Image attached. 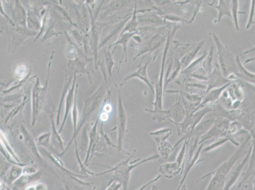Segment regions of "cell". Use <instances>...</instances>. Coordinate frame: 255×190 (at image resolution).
Segmentation results:
<instances>
[{
    "label": "cell",
    "mask_w": 255,
    "mask_h": 190,
    "mask_svg": "<svg viewBox=\"0 0 255 190\" xmlns=\"http://www.w3.org/2000/svg\"><path fill=\"white\" fill-rule=\"evenodd\" d=\"M159 158L158 154H154L147 158L141 159H136L131 161V157L128 159L123 160V161L114 167L113 168H110V170L106 171L105 172L101 173L95 175L94 177L97 176L105 175L106 174L113 173V180L117 181L122 185L124 190H129V183L130 180L131 173L137 167L142 165L147 162L156 161Z\"/></svg>",
    "instance_id": "obj_1"
},
{
    "label": "cell",
    "mask_w": 255,
    "mask_h": 190,
    "mask_svg": "<svg viewBox=\"0 0 255 190\" xmlns=\"http://www.w3.org/2000/svg\"><path fill=\"white\" fill-rule=\"evenodd\" d=\"M180 25L173 24V25H169L168 28V37L164 45L163 57H162L161 72L159 73V78L157 81L156 87H155V101L152 103L154 106V109L150 110L145 108V110L148 112L153 113L159 112L163 109V96H164V69H165V65L166 61L167 55H168L169 48L171 43V39L175 36L176 32L180 29Z\"/></svg>",
    "instance_id": "obj_2"
},
{
    "label": "cell",
    "mask_w": 255,
    "mask_h": 190,
    "mask_svg": "<svg viewBox=\"0 0 255 190\" xmlns=\"http://www.w3.org/2000/svg\"><path fill=\"white\" fill-rule=\"evenodd\" d=\"M241 152H242V147L238 149L231 157H229L228 160L224 162L222 165H220L215 171L208 174V175L203 176L201 178L200 180H202L205 178L209 177V176L212 177L205 190H224L227 176H228L234 166L237 163L239 159L240 158Z\"/></svg>",
    "instance_id": "obj_3"
},
{
    "label": "cell",
    "mask_w": 255,
    "mask_h": 190,
    "mask_svg": "<svg viewBox=\"0 0 255 190\" xmlns=\"http://www.w3.org/2000/svg\"><path fill=\"white\" fill-rule=\"evenodd\" d=\"M212 36L217 46L219 66L222 74L227 78L231 75H235L238 73L239 69L233 55L229 48L222 43L216 34L212 32Z\"/></svg>",
    "instance_id": "obj_4"
},
{
    "label": "cell",
    "mask_w": 255,
    "mask_h": 190,
    "mask_svg": "<svg viewBox=\"0 0 255 190\" xmlns=\"http://www.w3.org/2000/svg\"><path fill=\"white\" fill-rule=\"evenodd\" d=\"M154 115L153 120L161 123L164 120H168L171 123L177 127L182 123L186 115L184 104L181 102L180 98L177 97V101L173 106H171L168 110H162L159 112L152 113Z\"/></svg>",
    "instance_id": "obj_5"
},
{
    "label": "cell",
    "mask_w": 255,
    "mask_h": 190,
    "mask_svg": "<svg viewBox=\"0 0 255 190\" xmlns=\"http://www.w3.org/2000/svg\"><path fill=\"white\" fill-rule=\"evenodd\" d=\"M189 141L185 140L183 143L182 148L178 152L175 161L168 162L159 166V171L167 179H171L178 175H182L184 172L185 158H186L187 145Z\"/></svg>",
    "instance_id": "obj_6"
},
{
    "label": "cell",
    "mask_w": 255,
    "mask_h": 190,
    "mask_svg": "<svg viewBox=\"0 0 255 190\" xmlns=\"http://www.w3.org/2000/svg\"><path fill=\"white\" fill-rule=\"evenodd\" d=\"M169 25L161 27V28L159 29L158 32H157L156 33L149 39L147 43H145L143 46H140L138 52H136V56L134 60L136 59V58L143 54L149 55L154 53V54H155L154 60H155L160 50L163 47L164 43H166V42L167 37H168V32H167L166 34H164L163 31Z\"/></svg>",
    "instance_id": "obj_7"
},
{
    "label": "cell",
    "mask_w": 255,
    "mask_h": 190,
    "mask_svg": "<svg viewBox=\"0 0 255 190\" xmlns=\"http://www.w3.org/2000/svg\"><path fill=\"white\" fill-rule=\"evenodd\" d=\"M171 134L172 129L169 127L160 129L150 133V135L152 136L156 141L159 157H161L163 159H168L175 149V147L167 140L170 137Z\"/></svg>",
    "instance_id": "obj_8"
},
{
    "label": "cell",
    "mask_w": 255,
    "mask_h": 190,
    "mask_svg": "<svg viewBox=\"0 0 255 190\" xmlns=\"http://www.w3.org/2000/svg\"><path fill=\"white\" fill-rule=\"evenodd\" d=\"M105 88L104 82L102 83L101 87L97 90V92L89 98L85 99L84 109L83 111V118L80 125L78 126L75 141H77L76 138H77L78 134L80 133L83 125L87 122L92 112H94L101 104L102 99H103L104 95H105Z\"/></svg>",
    "instance_id": "obj_9"
},
{
    "label": "cell",
    "mask_w": 255,
    "mask_h": 190,
    "mask_svg": "<svg viewBox=\"0 0 255 190\" xmlns=\"http://www.w3.org/2000/svg\"><path fill=\"white\" fill-rule=\"evenodd\" d=\"M231 122L225 117H217L211 128L199 139V146L211 139L226 137Z\"/></svg>",
    "instance_id": "obj_10"
},
{
    "label": "cell",
    "mask_w": 255,
    "mask_h": 190,
    "mask_svg": "<svg viewBox=\"0 0 255 190\" xmlns=\"http://www.w3.org/2000/svg\"><path fill=\"white\" fill-rule=\"evenodd\" d=\"M51 61H50L49 66H48V78L46 83L43 87H40V83L38 78H37L36 83L32 90V127L35 126L38 117L39 110L41 109V105H42L43 99L45 98V91L47 89L48 81H49L50 70L51 66Z\"/></svg>",
    "instance_id": "obj_11"
},
{
    "label": "cell",
    "mask_w": 255,
    "mask_h": 190,
    "mask_svg": "<svg viewBox=\"0 0 255 190\" xmlns=\"http://www.w3.org/2000/svg\"><path fill=\"white\" fill-rule=\"evenodd\" d=\"M118 151H124V141L127 132V116L123 103L122 95L120 91L118 93Z\"/></svg>",
    "instance_id": "obj_12"
},
{
    "label": "cell",
    "mask_w": 255,
    "mask_h": 190,
    "mask_svg": "<svg viewBox=\"0 0 255 190\" xmlns=\"http://www.w3.org/2000/svg\"><path fill=\"white\" fill-rule=\"evenodd\" d=\"M233 82H234V81L224 77L221 70H220L219 64L217 63L212 73L208 76V80L206 81V87H207V88H206L205 91V96L211 90L215 89V88H221L225 85L229 84V83Z\"/></svg>",
    "instance_id": "obj_13"
},
{
    "label": "cell",
    "mask_w": 255,
    "mask_h": 190,
    "mask_svg": "<svg viewBox=\"0 0 255 190\" xmlns=\"http://www.w3.org/2000/svg\"><path fill=\"white\" fill-rule=\"evenodd\" d=\"M43 173L38 171L32 175H24L20 176L17 180H16L11 188L12 190H25L29 187L32 186L36 183H38L41 179Z\"/></svg>",
    "instance_id": "obj_14"
},
{
    "label": "cell",
    "mask_w": 255,
    "mask_h": 190,
    "mask_svg": "<svg viewBox=\"0 0 255 190\" xmlns=\"http://www.w3.org/2000/svg\"><path fill=\"white\" fill-rule=\"evenodd\" d=\"M153 11H154V12H152V11H149V12L138 16L137 17L138 24L139 23L145 24L149 25V27H156V28L157 27L166 26V25L170 24V23L165 21L164 18L159 17V15H162L161 13L155 10Z\"/></svg>",
    "instance_id": "obj_15"
},
{
    "label": "cell",
    "mask_w": 255,
    "mask_h": 190,
    "mask_svg": "<svg viewBox=\"0 0 255 190\" xmlns=\"http://www.w3.org/2000/svg\"><path fill=\"white\" fill-rule=\"evenodd\" d=\"M152 57H150L149 60L146 62L145 65L143 66H139L137 70L134 73L129 74L127 77L125 78L124 80V82L128 80H131L132 78H138L139 80L143 81L145 83V84L148 86V87L151 90L153 94H155V88L153 87V85L150 83L149 78L148 77L147 70L148 65L149 64L150 61H151Z\"/></svg>",
    "instance_id": "obj_16"
},
{
    "label": "cell",
    "mask_w": 255,
    "mask_h": 190,
    "mask_svg": "<svg viewBox=\"0 0 255 190\" xmlns=\"http://www.w3.org/2000/svg\"><path fill=\"white\" fill-rule=\"evenodd\" d=\"M20 131H21L22 135L24 138V142L27 147H28L30 151L32 153V154L35 156L36 158L38 160L41 164H43V166L46 167V162L44 161L42 156L39 152L37 145L36 144L35 141L34 139L32 138L31 134L29 133V131L27 130L25 126L22 125L20 126Z\"/></svg>",
    "instance_id": "obj_17"
},
{
    "label": "cell",
    "mask_w": 255,
    "mask_h": 190,
    "mask_svg": "<svg viewBox=\"0 0 255 190\" xmlns=\"http://www.w3.org/2000/svg\"><path fill=\"white\" fill-rule=\"evenodd\" d=\"M76 81V72H75V74H74L73 85H72L71 89L69 90L68 94L66 96V107H65L64 119L63 121H62L61 126L60 127L59 130L58 131L60 134L61 133L62 131L63 130L65 123H66V122L67 118L68 117L69 113L70 112V111L72 109V107H73V106H74V102H75V98Z\"/></svg>",
    "instance_id": "obj_18"
},
{
    "label": "cell",
    "mask_w": 255,
    "mask_h": 190,
    "mask_svg": "<svg viewBox=\"0 0 255 190\" xmlns=\"http://www.w3.org/2000/svg\"><path fill=\"white\" fill-rule=\"evenodd\" d=\"M218 4L213 3H208V5L212 6V7L217 9L218 10V17L216 23L215 24H220L221 22L222 17L224 16H227L231 19H233L231 12V1L230 0H220L218 1Z\"/></svg>",
    "instance_id": "obj_19"
},
{
    "label": "cell",
    "mask_w": 255,
    "mask_h": 190,
    "mask_svg": "<svg viewBox=\"0 0 255 190\" xmlns=\"http://www.w3.org/2000/svg\"><path fill=\"white\" fill-rule=\"evenodd\" d=\"M233 83L234 82L230 83L221 88H215V89L211 90V91L208 92V94H206L205 96H204L201 105L197 108L196 112L200 110L201 108L205 107V106L208 105V103L213 104V103L215 102V101L220 98V96L223 94L224 90L227 89V88Z\"/></svg>",
    "instance_id": "obj_20"
},
{
    "label": "cell",
    "mask_w": 255,
    "mask_h": 190,
    "mask_svg": "<svg viewBox=\"0 0 255 190\" xmlns=\"http://www.w3.org/2000/svg\"><path fill=\"white\" fill-rule=\"evenodd\" d=\"M99 119L96 120V123L94 124V126L92 127L91 130L90 132L89 135V148H88L87 155H86L84 164L85 166H89L90 161L94 154L95 150L96 148V141H97V126H98Z\"/></svg>",
    "instance_id": "obj_21"
},
{
    "label": "cell",
    "mask_w": 255,
    "mask_h": 190,
    "mask_svg": "<svg viewBox=\"0 0 255 190\" xmlns=\"http://www.w3.org/2000/svg\"><path fill=\"white\" fill-rule=\"evenodd\" d=\"M138 31L135 32H126L124 34H122L119 40H118L117 42L115 43L111 44L110 45L111 47L113 46L121 45L123 46V56L122 57V59H121L119 65L117 67L118 69V74H119L120 70L121 65H122L123 61H124V58H125V63H127V46L128 45V43L129 40H130L132 37L138 34Z\"/></svg>",
    "instance_id": "obj_22"
},
{
    "label": "cell",
    "mask_w": 255,
    "mask_h": 190,
    "mask_svg": "<svg viewBox=\"0 0 255 190\" xmlns=\"http://www.w3.org/2000/svg\"><path fill=\"white\" fill-rule=\"evenodd\" d=\"M205 41H202L201 42L197 44L195 47L192 48L191 50L185 53L184 56L182 57V59L180 60V63L182 64V71L186 69L187 67H189L194 61L197 55L202 49L203 46L205 45Z\"/></svg>",
    "instance_id": "obj_23"
},
{
    "label": "cell",
    "mask_w": 255,
    "mask_h": 190,
    "mask_svg": "<svg viewBox=\"0 0 255 190\" xmlns=\"http://www.w3.org/2000/svg\"><path fill=\"white\" fill-rule=\"evenodd\" d=\"M245 161L241 162L240 164H236L232 169L230 173L227 176L226 184L223 190H230L231 188L234 186V183L238 179L239 176L240 175L241 169H243V166L245 165Z\"/></svg>",
    "instance_id": "obj_24"
},
{
    "label": "cell",
    "mask_w": 255,
    "mask_h": 190,
    "mask_svg": "<svg viewBox=\"0 0 255 190\" xmlns=\"http://www.w3.org/2000/svg\"><path fill=\"white\" fill-rule=\"evenodd\" d=\"M23 166L13 165L8 171L4 180L6 186L10 187L22 175Z\"/></svg>",
    "instance_id": "obj_25"
},
{
    "label": "cell",
    "mask_w": 255,
    "mask_h": 190,
    "mask_svg": "<svg viewBox=\"0 0 255 190\" xmlns=\"http://www.w3.org/2000/svg\"><path fill=\"white\" fill-rule=\"evenodd\" d=\"M137 3L135 1V6H134V10L133 13H132V17L130 19L128 20V22H127L126 26L125 27V29L123 30L122 34L126 33V32H137V27L138 25L137 16Z\"/></svg>",
    "instance_id": "obj_26"
},
{
    "label": "cell",
    "mask_w": 255,
    "mask_h": 190,
    "mask_svg": "<svg viewBox=\"0 0 255 190\" xmlns=\"http://www.w3.org/2000/svg\"><path fill=\"white\" fill-rule=\"evenodd\" d=\"M51 122H52V132H51V136H52V141L53 145L57 148H59L62 152L64 151L63 140L60 135L59 131H57L56 127L53 122V118L50 117ZM61 152V153H62Z\"/></svg>",
    "instance_id": "obj_27"
},
{
    "label": "cell",
    "mask_w": 255,
    "mask_h": 190,
    "mask_svg": "<svg viewBox=\"0 0 255 190\" xmlns=\"http://www.w3.org/2000/svg\"><path fill=\"white\" fill-rule=\"evenodd\" d=\"M1 146L3 147L4 149H5L6 151L12 157V158L15 160L16 162H17L18 164H20L23 166H27V164H24L22 163L21 161H20L19 158H18V155L16 154L14 150H13L12 147H11L10 143H9L8 141L7 140V138H6V136H4L3 132L1 131Z\"/></svg>",
    "instance_id": "obj_28"
},
{
    "label": "cell",
    "mask_w": 255,
    "mask_h": 190,
    "mask_svg": "<svg viewBox=\"0 0 255 190\" xmlns=\"http://www.w3.org/2000/svg\"><path fill=\"white\" fill-rule=\"evenodd\" d=\"M73 78H74V75H71L67 76L66 74V80H65V84L64 86L63 91H62V95L61 97V99H60L59 108H58L57 111V122L56 124L57 126H59L60 124V110H61L62 103H63L64 99L65 98V96H66V94L68 93V90H69V86H70L72 81H73Z\"/></svg>",
    "instance_id": "obj_29"
},
{
    "label": "cell",
    "mask_w": 255,
    "mask_h": 190,
    "mask_svg": "<svg viewBox=\"0 0 255 190\" xmlns=\"http://www.w3.org/2000/svg\"><path fill=\"white\" fill-rule=\"evenodd\" d=\"M213 52H214V46H211L209 52L206 55L205 59H204L202 63V68L207 76L212 73V62Z\"/></svg>",
    "instance_id": "obj_30"
},
{
    "label": "cell",
    "mask_w": 255,
    "mask_h": 190,
    "mask_svg": "<svg viewBox=\"0 0 255 190\" xmlns=\"http://www.w3.org/2000/svg\"><path fill=\"white\" fill-rule=\"evenodd\" d=\"M230 141L231 143H233L234 145L238 146V143L235 141V139L231 137V136H227L226 137L218 139L216 142L213 143L212 145L209 147H206L204 150V152H208L212 151V150L215 149V148H219L220 146L224 145L227 141Z\"/></svg>",
    "instance_id": "obj_31"
},
{
    "label": "cell",
    "mask_w": 255,
    "mask_h": 190,
    "mask_svg": "<svg viewBox=\"0 0 255 190\" xmlns=\"http://www.w3.org/2000/svg\"><path fill=\"white\" fill-rule=\"evenodd\" d=\"M111 46H110L108 49L106 50L105 52H104V55H105L106 64L109 74H110L111 78H112L114 84H115L116 87H117V84H116L115 80H114V78L112 75V69L114 65V61L113 59V53H111Z\"/></svg>",
    "instance_id": "obj_32"
},
{
    "label": "cell",
    "mask_w": 255,
    "mask_h": 190,
    "mask_svg": "<svg viewBox=\"0 0 255 190\" xmlns=\"http://www.w3.org/2000/svg\"><path fill=\"white\" fill-rule=\"evenodd\" d=\"M231 12L234 27L237 31H240V27L238 21V13L240 11H239V1L238 0L231 1Z\"/></svg>",
    "instance_id": "obj_33"
},
{
    "label": "cell",
    "mask_w": 255,
    "mask_h": 190,
    "mask_svg": "<svg viewBox=\"0 0 255 190\" xmlns=\"http://www.w3.org/2000/svg\"><path fill=\"white\" fill-rule=\"evenodd\" d=\"M51 137V132L45 134H41L38 138V144L41 146L45 149H47L50 145V140Z\"/></svg>",
    "instance_id": "obj_34"
},
{
    "label": "cell",
    "mask_w": 255,
    "mask_h": 190,
    "mask_svg": "<svg viewBox=\"0 0 255 190\" xmlns=\"http://www.w3.org/2000/svg\"><path fill=\"white\" fill-rule=\"evenodd\" d=\"M164 20L168 23L172 22L177 24L178 22L180 23H185V24H190L189 20L185 19L184 18L180 17L179 16L173 15V14H168L164 16Z\"/></svg>",
    "instance_id": "obj_35"
},
{
    "label": "cell",
    "mask_w": 255,
    "mask_h": 190,
    "mask_svg": "<svg viewBox=\"0 0 255 190\" xmlns=\"http://www.w3.org/2000/svg\"><path fill=\"white\" fill-rule=\"evenodd\" d=\"M87 129V127H85L84 128H83L82 132V140H81V148H82V150H84L85 147H87V148H89L88 142H89V138H88L87 129Z\"/></svg>",
    "instance_id": "obj_36"
},
{
    "label": "cell",
    "mask_w": 255,
    "mask_h": 190,
    "mask_svg": "<svg viewBox=\"0 0 255 190\" xmlns=\"http://www.w3.org/2000/svg\"><path fill=\"white\" fill-rule=\"evenodd\" d=\"M122 188V185L120 183L111 180L106 190H120Z\"/></svg>",
    "instance_id": "obj_37"
},
{
    "label": "cell",
    "mask_w": 255,
    "mask_h": 190,
    "mask_svg": "<svg viewBox=\"0 0 255 190\" xmlns=\"http://www.w3.org/2000/svg\"><path fill=\"white\" fill-rule=\"evenodd\" d=\"M25 190H47V187L43 183H37Z\"/></svg>",
    "instance_id": "obj_38"
},
{
    "label": "cell",
    "mask_w": 255,
    "mask_h": 190,
    "mask_svg": "<svg viewBox=\"0 0 255 190\" xmlns=\"http://www.w3.org/2000/svg\"><path fill=\"white\" fill-rule=\"evenodd\" d=\"M161 175L156 176V177L154 178V179L150 180V182L146 183L145 185H143V186L140 188V189L136 190H145L146 189H147L148 187L151 186L152 185L158 182V181L161 179Z\"/></svg>",
    "instance_id": "obj_39"
},
{
    "label": "cell",
    "mask_w": 255,
    "mask_h": 190,
    "mask_svg": "<svg viewBox=\"0 0 255 190\" xmlns=\"http://www.w3.org/2000/svg\"><path fill=\"white\" fill-rule=\"evenodd\" d=\"M38 171L32 166H25L23 167V174L24 175H32V174L38 172Z\"/></svg>",
    "instance_id": "obj_40"
},
{
    "label": "cell",
    "mask_w": 255,
    "mask_h": 190,
    "mask_svg": "<svg viewBox=\"0 0 255 190\" xmlns=\"http://www.w3.org/2000/svg\"><path fill=\"white\" fill-rule=\"evenodd\" d=\"M31 69H30L29 73H28V74H27V76H25V77L24 79H23L22 81H20V82L18 83V84L17 86H15V87L11 88L10 89L7 90V91H6H6L3 92L4 94H6V93H8L11 91H13V90H14L15 89H18V88H19L20 86H22L23 85V83H24L25 82V81H26L27 79H28L29 76H30V74H31Z\"/></svg>",
    "instance_id": "obj_41"
},
{
    "label": "cell",
    "mask_w": 255,
    "mask_h": 190,
    "mask_svg": "<svg viewBox=\"0 0 255 190\" xmlns=\"http://www.w3.org/2000/svg\"><path fill=\"white\" fill-rule=\"evenodd\" d=\"M255 1H253L251 14H250L249 20H248L247 29H249L250 27H251L252 24H254V17L255 13Z\"/></svg>",
    "instance_id": "obj_42"
},
{
    "label": "cell",
    "mask_w": 255,
    "mask_h": 190,
    "mask_svg": "<svg viewBox=\"0 0 255 190\" xmlns=\"http://www.w3.org/2000/svg\"><path fill=\"white\" fill-rule=\"evenodd\" d=\"M150 190H158V187H157L156 185L153 184L151 185V188H150Z\"/></svg>",
    "instance_id": "obj_43"
},
{
    "label": "cell",
    "mask_w": 255,
    "mask_h": 190,
    "mask_svg": "<svg viewBox=\"0 0 255 190\" xmlns=\"http://www.w3.org/2000/svg\"><path fill=\"white\" fill-rule=\"evenodd\" d=\"M6 190H12V189H11V188L10 187L6 186Z\"/></svg>",
    "instance_id": "obj_44"
}]
</instances>
